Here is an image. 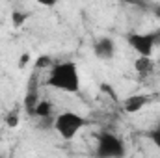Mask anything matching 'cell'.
Instances as JSON below:
<instances>
[{
	"instance_id": "6da1fadb",
	"label": "cell",
	"mask_w": 160,
	"mask_h": 158,
	"mask_svg": "<svg viewBox=\"0 0 160 158\" xmlns=\"http://www.w3.org/2000/svg\"><path fill=\"white\" fill-rule=\"evenodd\" d=\"M47 86L65 91V93H77L80 89V77L75 62H62L54 63L50 67V75L47 78Z\"/></svg>"
},
{
	"instance_id": "7a4b0ae2",
	"label": "cell",
	"mask_w": 160,
	"mask_h": 158,
	"mask_svg": "<svg viewBox=\"0 0 160 158\" xmlns=\"http://www.w3.org/2000/svg\"><path fill=\"white\" fill-rule=\"evenodd\" d=\"M97 156L102 158H121L125 156V145L121 141V138H118L116 134L102 130L97 134Z\"/></svg>"
},
{
	"instance_id": "8992f818",
	"label": "cell",
	"mask_w": 160,
	"mask_h": 158,
	"mask_svg": "<svg viewBox=\"0 0 160 158\" xmlns=\"http://www.w3.org/2000/svg\"><path fill=\"white\" fill-rule=\"evenodd\" d=\"M147 102H149V95H132V97L125 99L123 110H125L127 114H136V112H140Z\"/></svg>"
},
{
	"instance_id": "8fae6325",
	"label": "cell",
	"mask_w": 160,
	"mask_h": 158,
	"mask_svg": "<svg viewBox=\"0 0 160 158\" xmlns=\"http://www.w3.org/2000/svg\"><path fill=\"white\" fill-rule=\"evenodd\" d=\"M54 65V62H52V58L50 56H47V54H41L39 58L36 60V71H41V69H50Z\"/></svg>"
},
{
	"instance_id": "5b68a950",
	"label": "cell",
	"mask_w": 160,
	"mask_h": 158,
	"mask_svg": "<svg viewBox=\"0 0 160 158\" xmlns=\"http://www.w3.org/2000/svg\"><path fill=\"white\" fill-rule=\"evenodd\" d=\"M93 52L101 60H110L116 54V43H114V39H110V37H101V39L93 45Z\"/></svg>"
},
{
	"instance_id": "52a82bcc",
	"label": "cell",
	"mask_w": 160,
	"mask_h": 158,
	"mask_svg": "<svg viewBox=\"0 0 160 158\" xmlns=\"http://www.w3.org/2000/svg\"><path fill=\"white\" fill-rule=\"evenodd\" d=\"M134 69L138 75H149L155 69V62L151 60V56H138V60L134 62Z\"/></svg>"
},
{
	"instance_id": "ba28073f",
	"label": "cell",
	"mask_w": 160,
	"mask_h": 158,
	"mask_svg": "<svg viewBox=\"0 0 160 158\" xmlns=\"http://www.w3.org/2000/svg\"><path fill=\"white\" fill-rule=\"evenodd\" d=\"M38 102H39L38 89H28V91H26V97H24V110H26L28 116H34Z\"/></svg>"
},
{
	"instance_id": "2e32d148",
	"label": "cell",
	"mask_w": 160,
	"mask_h": 158,
	"mask_svg": "<svg viewBox=\"0 0 160 158\" xmlns=\"http://www.w3.org/2000/svg\"><path fill=\"white\" fill-rule=\"evenodd\" d=\"M153 34H155V45L158 47V45H160V30H157V32H153Z\"/></svg>"
},
{
	"instance_id": "9a60e30c",
	"label": "cell",
	"mask_w": 160,
	"mask_h": 158,
	"mask_svg": "<svg viewBox=\"0 0 160 158\" xmlns=\"http://www.w3.org/2000/svg\"><path fill=\"white\" fill-rule=\"evenodd\" d=\"M28 62H30V54H22V58L19 60V67H24Z\"/></svg>"
},
{
	"instance_id": "3957f363",
	"label": "cell",
	"mask_w": 160,
	"mask_h": 158,
	"mask_svg": "<svg viewBox=\"0 0 160 158\" xmlns=\"http://www.w3.org/2000/svg\"><path fill=\"white\" fill-rule=\"evenodd\" d=\"M86 125H88V121L75 112H63L54 119V128L63 140H73L77 136V132L80 128H84Z\"/></svg>"
},
{
	"instance_id": "277c9868",
	"label": "cell",
	"mask_w": 160,
	"mask_h": 158,
	"mask_svg": "<svg viewBox=\"0 0 160 158\" xmlns=\"http://www.w3.org/2000/svg\"><path fill=\"white\" fill-rule=\"evenodd\" d=\"M128 45L138 52V56H151L155 45V34H130L128 36Z\"/></svg>"
},
{
	"instance_id": "30bf717a",
	"label": "cell",
	"mask_w": 160,
	"mask_h": 158,
	"mask_svg": "<svg viewBox=\"0 0 160 158\" xmlns=\"http://www.w3.org/2000/svg\"><path fill=\"white\" fill-rule=\"evenodd\" d=\"M28 13H24V11H19V9H13L11 11V24L15 26V28H21L26 21H28Z\"/></svg>"
},
{
	"instance_id": "5bb4252c",
	"label": "cell",
	"mask_w": 160,
	"mask_h": 158,
	"mask_svg": "<svg viewBox=\"0 0 160 158\" xmlns=\"http://www.w3.org/2000/svg\"><path fill=\"white\" fill-rule=\"evenodd\" d=\"M38 4H41V6H45V7H52V6H56L60 0H36Z\"/></svg>"
},
{
	"instance_id": "ac0fdd59",
	"label": "cell",
	"mask_w": 160,
	"mask_h": 158,
	"mask_svg": "<svg viewBox=\"0 0 160 158\" xmlns=\"http://www.w3.org/2000/svg\"><path fill=\"white\" fill-rule=\"evenodd\" d=\"M153 11H155V15L160 19V6H155V9H153Z\"/></svg>"
},
{
	"instance_id": "7c38bea8",
	"label": "cell",
	"mask_w": 160,
	"mask_h": 158,
	"mask_svg": "<svg viewBox=\"0 0 160 158\" xmlns=\"http://www.w3.org/2000/svg\"><path fill=\"white\" fill-rule=\"evenodd\" d=\"M19 123H21V116H19V110H17V108L11 110L9 114H6V125H8L9 128H17Z\"/></svg>"
},
{
	"instance_id": "4fadbf2b",
	"label": "cell",
	"mask_w": 160,
	"mask_h": 158,
	"mask_svg": "<svg viewBox=\"0 0 160 158\" xmlns=\"http://www.w3.org/2000/svg\"><path fill=\"white\" fill-rule=\"evenodd\" d=\"M147 136L151 138V141H153V143L160 149V126L153 128V130H149V134H147Z\"/></svg>"
},
{
	"instance_id": "d6986e66",
	"label": "cell",
	"mask_w": 160,
	"mask_h": 158,
	"mask_svg": "<svg viewBox=\"0 0 160 158\" xmlns=\"http://www.w3.org/2000/svg\"><path fill=\"white\" fill-rule=\"evenodd\" d=\"M158 65H160V58H158Z\"/></svg>"
},
{
	"instance_id": "e0dca14e",
	"label": "cell",
	"mask_w": 160,
	"mask_h": 158,
	"mask_svg": "<svg viewBox=\"0 0 160 158\" xmlns=\"http://www.w3.org/2000/svg\"><path fill=\"white\" fill-rule=\"evenodd\" d=\"M125 2H130V4H138V6H143V4H145L143 0H125Z\"/></svg>"
},
{
	"instance_id": "9c48e42d",
	"label": "cell",
	"mask_w": 160,
	"mask_h": 158,
	"mask_svg": "<svg viewBox=\"0 0 160 158\" xmlns=\"http://www.w3.org/2000/svg\"><path fill=\"white\" fill-rule=\"evenodd\" d=\"M34 116H36L38 119H41V117H50V116H52V104H50L48 101H43V99H39V102H38V106H36Z\"/></svg>"
}]
</instances>
